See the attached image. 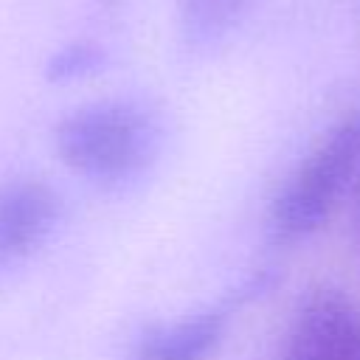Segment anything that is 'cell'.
<instances>
[{"label":"cell","mask_w":360,"mask_h":360,"mask_svg":"<svg viewBox=\"0 0 360 360\" xmlns=\"http://www.w3.org/2000/svg\"><path fill=\"white\" fill-rule=\"evenodd\" d=\"M273 281L270 270H256L233 290H228L217 304L174 321V323H152L143 329L135 360H205L222 340L231 318L253 298H259Z\"/></svg>","instance_id":"3957f363"},{"label":"cell","mask_w":360,"mask_h":360,"mask_svg":"<svg viewBox=\"0 0 360 360\" xmlns=\"http://www.w3.org/2000/svg\"><path fill=\"white\" fill-rule=\"evenodd\" d=\"M253 0H177L180 31L191 48H211L225 39Z\"/></svg>","instance_id":"8992f818"},{"label":"cell","mask_w":360,"mask_h":360,"mask_svg":"<svg viewBox=\"0 0 360 360\" xmlns=\"http://www.w3.org/2000/svg\"><path fill=\"white\" fill-rule=\"evenodd\" d=\"M360 166V118L332 127L301 158L270 202V233L278 245L307 239L329 217Z\"/></svg>","instance_id":"7a4b0ae2"},{"label":"cell","mask_w":360,"mask_h":360,"mask_svg":"<svg viewBox=\"0 0 360 360\" xmlns=\"http://www.w3.org/2000/svg\"><path fill=\"white\" fill-rule=\"evenodd\" d=\"M59 214L56 191L42 180H14L0 188V267L37 253Z\"/></svg>","instance_id":"5b68a950"},{"label":"cell","mask_w":360,"mask_h":360,"mask_svg":"<svg viewBox=\"0 0 360 360\" xmlns=\"http://www.w3.org/2000/svg\"><path fill=\"white\" fill-rule=\"evenodd\" d=\"M98 3H118V0H98Z\"/></svg>","instance_id":"ba28073f"},{"label":"cell","mask_w":360,"mask_h":360,"mask_svg":"<svg viewBox=\"0 0 360 360\" xmlns=\"http://www.w3.org/2000/svg\"><path fill=\"white\" fill-rule=\"evenodd\" d=\"M104 65V51L93 42H70L59 51H53L45 62V79L53 84L76 82L84 76H93Z\"/></svg>","instance_id":"52a82bcc"},{"label":"cell","mask_w":360,"mask_h":360,"mask_svg":"<svg viewBox=\"0 0 360 360\" xmlns=\"http://www.w3.org/2000/svg\"><path fill=\"white\" fill-rule=\"evenodd\" d=\"M59 160L98 186L141 177L160 149L155 115L135 101H98L68 112L53 129Z\"/></svg>","instance_id":"6da1fadb"},{"label":"cell","mask_w":360,"mask_h":360,"mask_svg":"<svg viewBox=\"0 0 360 360\" xmlns=\"http://www.w3.org/2000/svg\"><path fill=\"white\" fill-rule=\"evenodd\" d=\"M281 360H360V312L338 290H312L295 309Z\"/></svg>","instance_id":"277c9868"}]
</instances>
